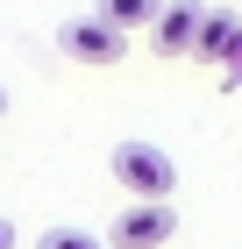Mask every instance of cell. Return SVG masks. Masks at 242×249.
Here are the masks:
<instances>
[{"label":"cell","mask_w":242,"mask_h":249,"mask_svg":"<svg viewBox=\"0 0 242 249\" xmlns=\"http://www.w3.org/2000/svg\"><path fill=\"white\" fill-rule=\"evenodd\" d=\"M107 171H114V185L129 192V199H171V192H178V157H171L164 142H149V135L114 142Z\"/></svg>","instance_id":"obj_1"},{"label":"cell","mask_w":242,"mask_h":249,"mask_svg":"<svg viewBox=\"0 0 242 249\" xmlns=\"http://www.w3.org/2000/svg\"><path fill=\"white\" fill-rule=\"evenodd\" d=\"M178 235V207L171 199H129L107 228V249H164Z\"/></svg>","instance_id":"obj_2"},{"label":"cell","mask_w":242,"mask_h":249,"mask_svg":"<svg viewBox=\"0 0 242 249\" xmlns=\"http://www.w3.org/2000/svg\"><path fill=\"white\" fill-rule=\"evenodd\" d=\"M57 50H64L72 64H100V71H107V64L129 57V29H114L107 15H78V21L57 29Z\"/></svg>","instance_id":"obj_3"},{"label":"cell","mask_w":242,"mask_h":249,"mask_svg":"<svg viewBox=\"0 0 242 249\" xmlns=\"http://www.w3.org/2000/svg\"><path fill=\"white\" fill-rule=\"evenodd\" d=\"M200 21H206L200 0H164V15H157V29H149V50H157V57H192Z\"/></svg>","instance_id":"obj_4"},{"label":"cell","mask_w":242,"mask_h":249,"mask_svg":"<svg viewBox=\"0 0 242 249\" xmlns=\"http://www.w3.org/2000/svg\"><path fill=\"white\" fill-rule=\"evenodd\" d=\"M235 43H242V15H228V7H206L192 57H200V64H228V50H235Z\"/></svg>","instance_id":"obj_5"},{"label":"cell","mask_w":242,"mask_h":249,"mask_svg":"<svg viewBox=\"0 0 242 249\" xmlns=\"http://www.w3.org/2000/svg\"><path fill=\"white\" fill-rule=\"evenodd\" d=\"M100 15H107L114 29H157L164 0H100Z\"/></svg>","instance_id":"obj_6"},{"label":"cell","mask_w":242,"mask_h":249,"mask_svg":"<svg viewBox=\"0 0 242 249\" xmlns=\"http://www.w3.org/2000/svg\"><path fill=\"white\" fill-rule=\"evenodd\" d=\"M36 249H107V242H100V235H86V228H43Z\"/></svg>","instance_id":"obj_7"},{"label":"cell","mask_w":242,"mask_h":249,"mask_svg":"<svg viewBox=\"0 0 242 249\" xmlns=\"http://www.w3.org/2000/svg\"><path fill=\"white\" fill-rule=\"evenodd\" d=\"M221 71H228V86H242V43L228 50V64H221Z\"/></svg>","instance_id":"obj_8"},{"label":"cell","mask_w":242,"mask_h":249,"mask_svg":"<svg viewBox=\"0 0 242 249\" xmlns=\"http://www.w3.org/2000/svg\"><path fill=\"white\" fill-rule=\"evenodd\" d=\"M0 249H15V221H0Z\"/></svg>","instance_id":"obj_9"},{"label":"cell","mask_w":242,"mask_h":249,"mask_svg":"<svg viewBox=\"0 0 242 249\" xmlns=\"http://www.w3.org/2000/svg\"><path fill=\"white\" fill-rule=\"evenodd\" d=\"M0 114H7V86H0Z\"/></svg>","instance_id":"obj_10"}]
</instances>
